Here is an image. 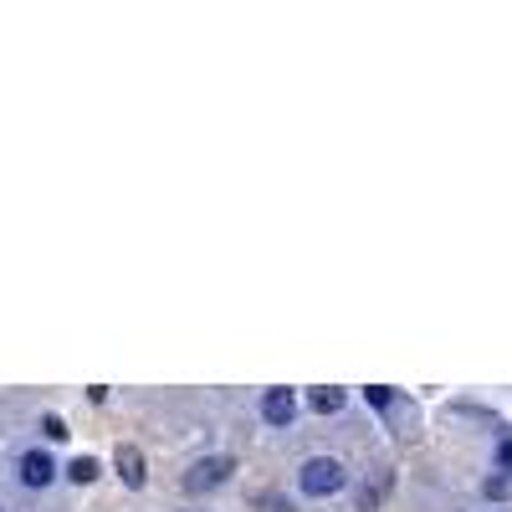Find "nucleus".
<instances>
[{
	"label": "nucleus",
	"mask_w": 512,
	"mask_h": 512,
	"mask_svg": "<svg viewBox=\"0 0 512 512\" xmlns=\"http://www.w3.org/2000/svg\"><path fill=\"white\" fill-rule=\"evenodd\" d=\"M297 482H303L307 497H328V492L344 487V467H338L333 456H313V461L303 467V476H297Z\"/></svg>",
	"instance_id": "nucleus-1"
},
{
	"label": "nucleus",
	"mask_w": 512,
	"mask_h": 512,
	"mask_svg": "<svg viewBox=\"0 0 512 512\" xmlns=\"http://www.w3.org/2000/svg\"><path fill=\"white\" fill-rule=\"evenodd\" d=\"M231 471H236V461H231V456H205V461H195V467L184 471V492H195V497H200V492L221 487Z\"/></svg>",
	"instance_id": "nucleus-2"
},
{
	"label": "nucleus",
	"mask_w": 512,
	"mask_h": 512,
	"mask_svg": "<svg viewBox=\"0 0 512 512\" xmlns=\"http://www.w3.org/2000/svg\"><path fill=\"white\" fill-rule=\"evenodd\" d=\"M52 476H57V467H52L46 451H26V456H20V482H26V487H46Z\"/></svg>",
	"instance_id": "nucleus-3"
},
{
	"label": "nucleus",
	"mask_w": 512,
	"mask_h": 512,
	"mask_svg": "<svg viewBox=\"0 0 512 512\" xmlns=\"http://www.w3.org/2000/svg\"><path fill=\"white\" fill-rule=\"evenodd\" d=\"M262 415L272 420V426H287L292 415H297V394L292 389H266V400H262Z\"/></svg>",
	"instance_id": "nucleus-4"
},
{
	"label": "nucleus",
	"mask_w": 512,
	"mask_h": 512,
	"mask_svg": "<svg viewBox=\"0 0 512 512\" xmlns=\"http://www.w3.org/2000/svg\"><path fill=\"white\" fill-rule=\"evenodd\" d=\"M113 461H118V476L123 482H128V487H143V476H149V471H143V456L134 446H118V456H113Z\"/></svg>",
	"instance_id": "nucleus-5"
},
{
	"label": "nucleus",
	"mask_w": 512,
	"mask_h": 512,
	"mask_svg": "<svg viewBox=\"0 0 512 512\" xmlns=\"http://www.w3.org/2000/svg\"><path fill=\"white\" fill-rule=\"evenodd\" d=\"M307 405L318 410V415H333V410H344V389H333V385H318L313 394H307Z\"/></svg>",
	"instance_id": "nucleus-6"
},
{
	"label": "nucleus",
	"mask_w": 512,
	"mask_h": 512,
	"mask_svg": "<svg viewBox=\"0 0 512 512\" xmlns=\"http://www.w3.org/2000/svg\"><path fill=\"white\" fill-rule=\"evenodd\" d=\"M67 476H72V482H93V476H98V461H93V456H77V461L67 467Z\"/></svg>",
	"instance_id": "nucleus-7"
},
{
	"label": "nucleus",
	"mask_w": 512,
	"mask_h": 512,
	"mask_svg": "<svg viewBox=\"0 0 512 512\" xmlns=\"http://www.w3.org/2000/svg\"><path fill=\"white\" fill-rule=\"evenodd\" d=\"M41 430H46V435H52V441H67V435H72V430H67V420H61V415H46V420H41Z\"/></svg>",
	"instance_id": "nucleus-8"
},
{
	"label": "nucleus",
	"mask_w": 512,
	"mask_h": 512,
	"mask_svg": "<svg viewBox=\"0 0 512 512\" xmlns=\"http://www.w3.org/2000/svg\"><path fill=\"white\" fill-rule=\"evenodd\" d=\"M364 394H369V405H374V410H385L389 400H394V389H389V385H369Z\"/></svg>",
	"instance_id": "nucleus-9"
},
{
	"label": "nucleus",
	"mask_w": 512,
	"mask_h": 512,
	"mask_svg": "<svg viewBox=\"0 0 512 512\" xmlns=\"http://www.w3.org/2000/svg\"><path fill=\"white\" fill-rule=\"evenodd\" d=\"M497 467L512 471V441H502V446H497Z\"/></svg>",
	"instance_id": "nucleus-10"
}]
</instances>
